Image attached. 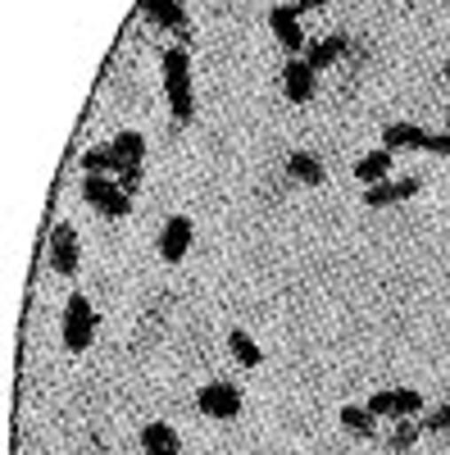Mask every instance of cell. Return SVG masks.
<instances>
[{"instance_id":"6da1fadb","label":"cell","mask_w":450,"mask_h":455,"mask_svg":"<svg viewBox=\"0 0 450 455\" xmlns=\"http://www.w3.org/2000/svg\"><path fill=\"white\" fill-rule=\"evenodd\" d=\"M164 73V96H169V114L173 124H192L196 114V92H192V51L186 46H169L160 60Z\"/></svg>"},{"instance_id":"cb8c5ba5","label":"cell","mask_w":450,"mask_h":455,"mask_svg":"<svg viewBox=\"0 0 450 455\" xmlns=\"http://www.w3.org/2000/svg\"><path fill=\"white\" fill-rule=\"evenodd\" d=\"M119 187H123V192L132 196L137 187H141V164H123V169H119Z\"/></svg>"},{"instance_id":"d6986e66","label":"cell","mask_w":450,"mask_h":455,"mask_svg":"<svg viewBox=\"0 0 450 455\" xmlns=\"http://www.w3.org/2000/svg\"><path fill=\"white\" fill-rule=\"evenodd\" d=\"M419 437H423V424H419V419H396L391 433H387V451H391V455H409Z\"/></svg>"},{"instance_id":"8fae6325","label":"cell","mask_w":450,"mask_h":455,"mask_svg":"<svg viewBox=\"0 0 450 455\" xmlns=\"http://www.w3.org/2000/svg\"><path fill=\"white\" fill-rule=\"evenodd\" d=\"M141 14L155 23V28H164V32H186V10H182V0H141Z\"/></svg>"},{"instance_id":"484cf974","label":"cell","mask_w":450,"mask_h":455,"mask_svg":"<svg viewBox=\"0 0 450 455\" xmlns=\"http://www.w3.org/2000/svg\"><path fill=\"white\" fill-rule=\"evenodd\" d=\"M441 78H450V64H446V68H441Z\"/></svg>"},{"instance_id":"4316f807","label":"cell","mask_w":450,"mask_h":455,"mask_svg":"<svg viewBox=\"0 0 450 455\" xmlns=\"http://www.w3.org/2000/svg\"><path fill=\"white\" fill-rule=\"evenodd\" d=\"M446 128H450V109H446Z\"/></svg>"},{"instance_id":"7402d4cb","label":"cell","mask_w":450,"mask_h":455,"mask_svg":"<svg viewBox=\"0 0 450 455\" xmlns=\"http://www.w3.org/2000/svg\"><path fill=\"white\" fill-rule=\"evenodd\" d=\"M423 424V433H450V401L446 405H437L432 414H428V419H419Z\"/></svg>"},{"instance_id":"9a60e30c","label":"cell","mask_w":450,"mask_h":455,"mask_svg":"<svg viewBox=\"0 0 450 455\" xmlns=\"http://www.w3.org/2000/svg\"><path fill=\"white\" fill-rule=\"evenodd\" d=\"M287 178L305 182V187H319L328 173H323V160L319 156H310V150H291V156H287Z\"/></svg>"},{"instance_id":"5b68a950","label":"cell","mask_w":450,"mask_h":455,"mask_svg":"<svg viewBox=\"0 0 450 455\" xmlns=\"http://www.w3.org/2000/svg\"><path fill=\"white\" fill-rule=\"evenodd\" d=\"M196 405H201L205 419H237L241 405H246V396H241L237 383H205V387L196 392Z\"/></svg>"},{"instance_id":"7c38bea8","label":"cell","mask_w":450,"mask_h":455,"mask_svg":"<svg viewBox=\"0 0 450 455\" xmlns=\"http://www.w3.org/2000/svg\"><path fill=\"white\" fill-rule=\"evenodd\" d=\"M391 164H396V156H391L387 146H378V150H368V156H359V164H355L359 187H378V182H387V178H391Z\"/></svg>"},{"instance_id":"44dd1931","label":"cell","mask_w":450,"mask_h":455,"mask_svg":"<svg viewBox=\"0 0 450 455\" xmlns=\"http://www.w3.org/2000/svg\"><path fill=\"white\" fill-rule=\"evenodd\" d=\"M119 150V160L123 164H141V156H146V137L137 132V128H123V132H114V141H109Z\"/></svg>"},{"instance_id":"5bb4252c","label":"cell","mask_w":450,"mask_h":455,"mask_svg":"<svg viewBox=\"0 0 450 455\" xmlns=\"http://www.w3.org/2000/svg\"><path fill=\"white\" fill-rule=\"evenodd\" d=\"M423 141H428V128H419V124H387L383 128V146L391 150H423Z\"/></svg>"},{"instance_id":"ba28073f","label":"cell","mask_w":450,"mask_h":455,"mask_svg":"<svg viewBox=\"0 0 450 455\" xmlns=\"http://www.w3.org/2000/svg\"><path fill=\"white\" fill-rule=\"evenodd\" d=\"M269 28H273L278 46H282L287 55L305 51V32H300V10H296V5H273V10H269Z\"/></svg>"},{"instance_id":"277c9868","label":"cell","mask_w":450,"mask_h":455,"mask_svg":"<svg viewBox=\"0 0 450 455\" xmlns=\"http://www.w3.org/2000/svg\"><path fill=\"white\" fill-rule=\"evenodd\" d=\"M368 410L378 414V419H419L423 414V396L414 387H383V392H373L368 396Z\"/></svg>"},{"instance_id":"ffe728a7","label":"cell","mask_w":450,"mask_h":455,"mask_svg":"<svg viewBox=\"0 0 450 455\" xmlns=\"http://www.w3.org/2000/svg\"><path fill=\"white\" fill-rule=\"evenodd\" d=\"M228 347H233V360H237L241 369H255L259 360H264V351L255 347V337H250V332H241V328H233V332H228Z\"/></svg>"},{"instance_id":"ac0fdd59","label":"cell","mask_w":450,"mask_h":455,"mask_svg":"<svg viewBox=\"0 0 450 455\" xmlns=\"http://www.w3.org/2000/svg\"><path fill=\"white\" fill-rule=\"evenodd\" d=\"M336 419H342V428L355 433V437H373V433H378V414H373L368 405H342Z\"/></svg>"},{"instance_id":"2e32d148","label":"cell","mask_w":450,"mask_h":455,"mask_svg":"<svg viewBox=\"0 0 450 455\" xmlns=\"http://www.w3.org/2000/svg\"><path fill=\"white\" fill-rule=\"evenodd\" d=\"M83 169H87V178H119L123 160H119L114 146H91L83 156Z\"/></svg>"},{"instance_id":"30bf717a","label":"cell","mask_w":450,"mask_h":455,"mask_svg":"<svg viewBox=\"0 0 450 455\" xmlns=\"http://www.w3.org/2000/svg\"><path fill=\"white\" fill-rule=\"evenodd\" d=\"M409 196H419V178H387L378 187H364V205L373 210H387V205H400Z\"/></svg>"},{"instance_id":"4fadbf2b","label":"cell","mask_w":450,"mask_h":455,"mask_svg":"<svg viewBox=\"0 0 450 455\" xmlns=\"http://www.w3.org/2000/svg\"><path fill=\"white\" fill-rule=\"evenodd\" d=\"M141 451H146V455H182L178 428L164 424V419H150V424L141 428Z\"/></svg>"},{"instance_id":"603a6c76","label":"cell","mask_w":450,"mask_h":455,"mask_svg":"<svg viewBox=\"0 0 450 455\" xmlns=\"http://www.w3.org/2000/svg\"><path fill=\"white\" fill-rule=\"evenodd\" d=\"M423 150H432V156H446V160H450V128H446V132H428Z\"/></svg>"},{"instance_id":"8992f818","label":"cell","mask_w":450,"mask_h":455,"mask_svg":"<svg viewBox=\"0 0 450 455\" xmlns=\"http://www.w3.org/2000/svg\"><path fill=\"white\" fill-rule=\"evenodd\" d=\"M78 264H83V242H78V228L73 223H59L55 233H51V269L73 278L78 274Z\"/></svg>"},{"instance_id":"9c48e42d","label":"cell","mask_w":450,"mask_h":455,"mask_svg":"<svg viewBox=\"0 0 450 455\" xmlns=\"http://www.w3.org/2000/svg\"><path fill=\"white\" fill-rule=\"evenodd\" d=\"M192 233H196L192 219H186V214H173V219L160 228V259H164V264H178L186 251H192Z\"/></svg>"},{"instance_id":"3957f363","label":"cell","mask_w":450,"mask_h":455,"mask_svg":"<svg viewBox=\"0 0 450 455\" xmlns=\"http://www.w3.org/2000/svg\"><path fill=\"white\" fill-rule=\"evenodd\" d=\"M83 196H87V205H91L96 214H105V219L132 214V196L119 187V178H87V182H83Z\"/></svg>"},{"instance_id":"7a4b0ae2","label":"cell","mask_w":450,"mask_h":455,"mask_svg":"<svg viewBox=\"0 0 450 455\" xmlns=\"http://www.w3.org/2000/svg\"><path fill=\"white\" fill-rule=\"evenodd\" d=\"M59 337H64V347L78 355L91 347V337H96V310H91V300L83 291H68L64 300V323H59Z\"/></svg>"},{"instance_id":"52a82bcc","label":"cell","mask_w":450,"mask_h":455,"mask_svg":"<svg viewBox=\"0 0 450 455\" xmlns=\"http://www.w3.org/2000/svg\"><path fill=\"white\" fill-rule=\"evenodd\" d=\"M282 92L291 105H310L319 92V68L310 60H287L282 64Z\"/></svg>"},{"instance_id":"d4e9b609","label":"cell","mask_w":450,"mask_h":455,"mask_svg":"<svg viewBox=\"0 0 450 455\" xmlns=\"http://www.w3.org/2000/svg\"><path fill=\"white\" fill-rule=\"evenodd\" d=\"M323 5H328V0H296V10H300V14H305V10H323Z\"/></svg>"},{"instance_id":"e0dca14e","label":"cell","mask_w":450,"mask_h":455,"mask_svg":"<svg viewBox=\"0 0 450 455\" xmlns=\"http://www.w3.org/2000/svg\"><path fill=\"white\" fill-rule=\"evenodd\" d=\"M346 46H351L346 36H342V32H332V36H319V42H310V46H305V51H310L305 60H310L314 68H328V64H336V60L346 55Z\"/></svg>"}]
</instances>
